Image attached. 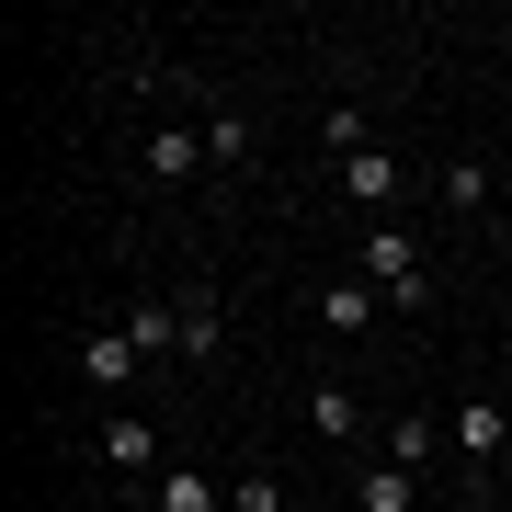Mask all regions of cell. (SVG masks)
<instances>
[{
  "label": "cell",
  "instance_id": "cell-14",
  "mask_svg": "<svg viewBox=\"0 0 512 512\" xmlns=\"http://www.w3.org/2000/svg\"><path fill=\"white\" fill-rule=\"evenodd\" d=\"M308 421L330 444H353V433H365V399H353V387H308Z\"/></svg>",
  "mask_w": 512,
  "mask_h": 512
},
{
  "label": "cell",
  "instance_id": "cell-16",
  "mask_svg": "<svg viewBox=\"0 0 512 512\" xmlns=\"http://www.w3.org/2000/svg\"><path fill=\"white\" fill-rule=\"evenodd\" d=\"M126 330H137V353H148V365H160V353H183V308H137Z\"/></svg>",
  "mask_w": 512,
  "mask_h": 512
},
{
  "label": "cell",
  "instance_id": "cell-13",
  "mask_svg": "<svg viewBox=\"0 0 512 512\" xmlns=\"http://www.w3.org/2000/svg\"><path fill=\"white\" fill-rule=\"evenodd\" d=\"M433 444H444V433H433L421 410H399V421H387V467H410V478H421V467H433Z\"/></svg>",
  "mask_w": 512,
  "mask_h": 512
},
{
  "label": "cell",
  "instance_id": "cell-2",
  "mask_svg": "<svg viewBox=\"0 0 512 512\" xmlns=\"http://www.w3.org/2000/svg\"><path fill=\"white\" fill-rule=\"evenodd\" d=\"M444 433H456V456H467V478H501V444H512V421H501V399H467L456 421H444Z\"/></svg>",
  "mask_w": 512,
  "mask_h": 512
},
{
  "label": "cell",
  "instance_id": "cell-11",
  "mask_svg": "<svg viewBox=\"0 0 512 512\" xmlns=\"http://www.w3.org/2000/svg\"><path fill=\"white\" fill-rule=\"evenodd\" d=\"M148 512H228V490H205L194 467H171V478H148Z\"/></svg>",
  "mask_w": 512,
  "mask_h": 512
},
{
  "label": "cell",
  "instance_id": "cell-1",
  "mask_svg": "<svg viewBox=\"0 0 512 512\" xmlns=\"http://www.w3.org/2000/svg\"><path fill=\"white\" fill-rule=\"evenodd\" d=\"M353 274H365V285L387 296V319L433 308V262H421V239H410L399 217H376V228H365V251H353Z\"/></svg>",
  "mask_w": 512,
  "mask_h": 512
},
{
  "label": "cell",
  "instance_id": "cell-7",
  "mask_svg": "<svg viewBox=\"0 0 512 512\" xmlns=\"http://www.w3.org/2000/svg\"><path fill=\"white\" fill-rule=\"evenodd\" d=\"M137 160H148V183H194V171H205V137L194 126H148Z\"/></svg>",
  "mask_w": 512,
  "mask_h": 512
},
{
  "label": "cell",
  "instance_id": "cell-15",
  "mask_svg": "<svg viewBox=\"0 0 512 512\" xmlns=\"http://www.w3.org/2000/svg\"><path fill=\"white\" fill-rule=\"evenodd\" d=\"M319 137L342 148V160H365V148H376V114H365V103H330V114H319Z\"/></svg>",
  "mask_w": 512,
  "mask_h": 512
},
{
  "label": "cell",
  "instance_id": "cell-17",
  "mask_svg": "<svg viewBox=\"0 0 512 512\" xmlns=\"http://www.w3.org/2000/svg\"><path fill=\"white\" fill-rule=\"evenodd\" d=\"M228 512H285V478H274V467H251V478H228Z\"/></svg>",
  "mask_w": 512,
  "mask_h": 512
},
{
  "label": "cell",
  "instance_id": "cell-9",
  "mask_svg": "<svg viewBox=\"0 0 512 512\" xmlns=\"http://www.w3.org/2000/svg\"><path fill=\"white\" fill-rule=\"evenodd\" d=\"M353 512H421V478H410V467H387V456H376L365 478H353Z\"/></svg>",
  "mask_w": 512,
  "mask_h": 512
},
{
  "label": "cell",
  "instance_id": "cell-8",
  "mask_svg": "<svg viewBox=\"0 0 512 512\" xmlns=\"http://www.w3.org/2000/svg\"><path fill=\"white\" fill-rule=\"evenodd\" d=\"M171 308H183V353H194V365H217V353H228V308H217V285L171 296Z\"/></svg>",
  "mask_w": 512,
  "mask_h": 512
},
{
  "label": "cell",
  "instance_id": "cell-6",
  "mask_svg": "<svg viewBox=\"0 0 512 512\" xmlns=\"http://www.w3.org/2000/svg\"><path fill=\"white\" fill-rule=\"evenodd\" d=\"M308 308H319V330H342V342H353V330H376V308H387V296H376L365 274H330Z\"/></svg>",
  "mask_w": 512,
  "mask_h": 512
},
{
  "label": "cell",
  "instance_id": "cell-12",
  "mask_svg": "<svg viewBox=\"0 0 512 512\" xmlns=\"http://www.w3.org/2000/svg\"><path fill=\"white\" fill-rule=\"evenodd\" d=\"M205 160H217V171H239V160H251V114H239V103H217V114H205Z\"/></svg>",
  "mask_w": 512,
  "mask_h": 512
},
{
  "label": "cell",
  "instance_id": "cell-3",
  "mask_svg": "<svg viewBox=\"0 0 512 512\" xmlns=\"http://www.w3.org/2000/svg\"><path fill=\"white\" fill-rule=\"evenodd\" d=\"M137 365H148V353H137L126 319H114V330H80V376H92V387H137Z\"/></svg>",
  "mask_w": 512,
  "mask_h": 512
},
{
  "label": "cell",
  "instance_id": "cell-10",
  "mask_svg": "<svg viewBox=\"0 0 512 512\" xmlns=\"http://www.w3.org/2000/svg\"><path fill=\"white\" fill-rule=\"evenodd\" d=\"M433 205H444V217H478V205H490V160H444L433 171Z\"/></svg>",
  "mask_w": 512,
  "mask_h": 512
},
{
  "label": "cell",
  "instance_id": "cell-5",
  "mask_svg": "<svg viewBox=\"0 0 512 512\" xmlns=\"http://www.w3.org/2000/svg\"><path fill=\"white\" fill-rule=\"evenodd\" d=\"M103 467H114V478H171V467H160V433H148L137 410L103 421Z\"/></svg>",
  "mask_w": 512,
  "mask_h": 512
},
{
  "label": "cell",
  "instance_id": "cell-4",
  "mask_svg": "<svg viewBox=\"0 0 512 512\" xmlns=\"http://www.w3.org/2000/svg\"><path fill=\"white\" fill-rule=\"evenodd\" d=\"M342 194H353V205H387V217H399V205H410L399 148H365V160H342Z\"/></svg>",
  "mask_w": 512,
  "mask_h": 512
}]
</instances>
